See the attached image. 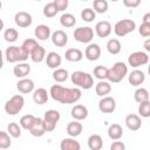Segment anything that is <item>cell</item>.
Instances as JSON below:
<instances>
[{
    "instance_id": "obj_1",
    "label": "cell",
    "mask_w": 150,
    "mask_h": 150,
    "mask_svg": "<svg viewBox=\"0 0 150 150\" xmlns=\"http://www.w3.org/2000/svg\"><path fill=\"white\" fill-rule=\"evenodd\" d=\"M49 95L54 101L61 104H73L81 98L82 93L79 88H67L60 84H53L49 89Z\"/></svg>"
},
{
    "instance_id": "obj_2",
    "label": "cell",
    "mask_w": 150,
    "mask_h": 150,
    "mask_svg": "<svg viewBox=\"0 0 150 150\" xmlns=\"http://www.w3.org/2000/svg\"><path fill=\"white\" fill-rule=\"evenodd\" d=\"M128 74V66L124 62H116L111 68H108L107 80L110 83H118L121 82Z\"/></svg>"
},
{
    "instance_id": "obj_3",
    "label": "cell",
    "mask_w": 150,
    "mask_h": 150,
    "mask_svg": "<svg viewBox=\"0 0 150 150\" xmlns=\"http://www.w3.org/2000/svg\"><path fill=\"white\" fill-rule=\"evenodd\" d=\"M71 83L82 89H90L94 86V79L89 73L76 70L70 75Z\"/></svg>"
},
{
    "instance_id": "obj_4",
    "label": "cell",
    "mask_w": 150,
    "mask_h": 150,
    "mask_svg": "<svg viewBox=\"0 0 150 150\" xmlns=\"http://www.w3.org/2000/svg\"><path fill=\"white\" fill-rule=\"evenodd\" d=\"M23 104H25L23 96L20 94H16V95H13L8 101H6L4 108L6 114H8L9 116H15L22 110Z\"/></svg>"
},
{
    "instance_id": "obj_5",
    "label": "cell",
    "mask_w": 150,
    "mask_h": 150,
    "mask_svg": "<svg viewBox=\"0 0 150 150\" xmlns=\"http://www.w3.org/2000/svg\"><path fill=\"white\" fill-rule=\"evenodd\" d=\"M136 28V23L131 19H122L117 21L114 26V32L117 36H125L129 33H132Z\"/></svg>"
},
{
    "instance_id": "obj_6",
    "label": "cell",
    "mask_w": 150,
    "mask_h": 150,
    "mask_svg": "<svg viewBox=\"0 0 150 150\" xmlns=\"http://www.w3.org/2000/svg\"><path fill=\"white\" fill-rule=\"evenodd\" d=\"M6 60L9 63H16V62H23L28 59V56L22 52L21 47L19 46H9L7 47L5 52Z\"/></svg>"
},
{
    "instance_id": "obj_7",
    "label": "cell",
    "mask_w": 150,
    "mask_h": 150,
    "mask_svg": "<svg viewBox=\"0 0 150 150\" xmlns=\"http://www.w3.org/2000/svg\"><path fill=\"white\" fill-rule=\"evenodd\" d=\"M61 118V115L57 110L55 109H49L45 112V116L42 118L43 121V124H45V129H46V132H49V131H53L55 128H56V124L57 122L60 121Z\"/></svg>"
},
{
    "instance_id": "obj_8",
    "label": "cell",
    "mask_w": 150,
    "mask_h": 150,
    "mask_svg": "<svg viewBox=\"0 0 150 150\" xmlns=\"http://www.w3.org/2000/svg\"><path fill=\"white\" fill-rule=\"evenodd\" d=\"M74 39L80 43H89L94 38V29L91 27H79L73 33Z\"/></svg>"
},
{
    "instance_id": "obj_9",
    "label": "cell",
    "mask_w": 150,
    "mask_h": 150,
    "mask_svg": "<svg viewBox=\"0 0 150 150\" xmlns=\"http://www.w3.org/2000/svg\"><path fill=\"white\" fill-rule=\"evenodd\" d=\"M149 62V55L145 52H134L128 57V63L132 68H137L141 66H144Z\"/></svg>"
},
{
    "instance_id": "obj_10",
    "label": "cell",
    "mask_w": 150,
    "mask_h": 150,
    "mask_svg": "<svg viewBox=\"0 0 150 150\" xmlns=\"http://www.w3.org/2000/svg\"><path fill=\"white\" fill-rule=\"evenodd\" d=\"M98 109L103 114H111L116 109V101L111 96H103L98 102Z\"/></svg>"
},
{
    "instance_id": "obj_11",
    "label": "cell",
    "mask_w": 150,
    "mask_h": 150,
    "mask_svg": "<svg viewBox=\"0 0 150 150\" xmlns=\"http://www.w3.org/2000/svg\"><path fill=\"white\" fill-rule=\"evenodd\" d=\"M14 21H15V23H16L18 27L26 28V27H29L32 25L33 18H32V15L28 12L21 11V12H18L14 15Z\"/></svg>"
},
{
    "instance_id": "obj_12",
    "label": "cell",
    "mask_w": 150,
    "mask_h": 150,
    "mask_svg": "<svg viewBox=\"0 0 150 150\" xmlns=\"http://www.w3.org/2000/svg\"><path fill=\"white\" fill-rule=\"evenodd\" d=\"M112 30V27H111V23L107 20H102V21H98L96 25H95V33L98 38H107L110 35Z\"/></svg>"
},
{
    "instance_id": "obj_13",
    "label": "cell",
    "mask_w": 150,
    "mask_h": 150,
    "mask_svg": "<svg viewBox=\"0 0 150 150\" xmlns=\"http://www.w3.org/2000/svg\"><path fill=\"white\" fill-rule=\"evenodd\" d=\"M84 56L89 61H96L101 56V47L97 43H89L86 47Z\"/></svg>"
},
{
    "instance_id": "obj_14",
    "label": "cell",
    "mask_w": 150,
    "mask_h": 150,
    "mask_svg": "<svg viewBox=\"0 0 150 150\" xmlns=\"http://www.w3.org/2000/svg\"><path fill=\"white\" fill-rule=\"evenodd\" d=\"M28 131L34 136V137H41L46 134V129H45V124L42 118L40 117H35L34 122L32 123L30 128L28 129Z\"/></svg>"
},
{
    "instance_id": "obj_15",
    "label": "cell",
    "mask_w": 150,
    "mask_h": 150,
    "mask_svg": "<svg viewBox=\"0 0 150 150\" xmlns=\"http://www.w3.org/2000/svg\"><path fill=\"white\" fill-rule=\"evenodd\" d=\"M50 39L53 45H55L56 47H64L68 43V35L66 34V32L57 29L54 33L50 34Z\"/></svg>"
},
{
    "instance_id": "obj_16",
    "label": "cell",
    "mask_w": 150,
    "mask_h": 150,
    "mask_svg": "<svg viewBox=\"0 0 150 150\" xmlns=\"http://www.w3.org/2000/svg\"><path fill=\"white\" fill-rule=\"evenodd\" d=\"M128 81L131 86L138 87L145 81V74L139 69H135L128 75Z\"/></svg>"
},
{
    "instance_id": "obj_17",
    "label": "cell",
    "mask_w": 150,
    "mask_h": 150,
    "mask_svg": "<svg viewBox=\"0 0 150 150\" xmlns=\"http://www.w3.org/2000/svg\"><path fill=\"white\" fill-rule=\"evenodd\" d=\"M16 89L21 94H28L34 90V81L27 77H22L16 83Z\"/></svg>"
},
{
    "instance_id": "obj_18",
    "label": "cell",
    "mask_w": 150,
    "mask_h": 150,
    "mask_svg": "<svg viewBox=\"0 0 150 150\" xmlns=\"http://www.w3.org/2000/svg\"><path fill=\"white\" fill-rule=\"evenodd\" d=\"M70 115L76 121H83L88 116V109L83 104H75L70 110Z\"/></svg>"
},
{
    "instance_id": "obj_19",
    "label": "cell",
    "mask_w": 150,
    "mask_h": 150,
    "mask_svg": "<svg viewBox=\"0 0 150 150\" xmlns=\"http://www.w3.org/2000/svg\"><path fill=\"white\" fill-rule=\"evenodd\" d=\"M45 60H46L47 66H48L49 68H52V69L59 68V67L61 66V62H62L61 55H60L59 53H56V52H49V53L46 55Z\"/></svg>"
},
{
    "instance_id": "obj_20",
    "label": "cell",
    "mask_w": 150,
    "mask_h": 150,
    "mask_svg": "<svg viewBox=\"0 0 150 150\" xmlns=\"http://www.w3.org/2000/svg\"><path fill=\"white\" fill-rule=\"evenodd\" d=\"M124 122H125L127 128L130 129V130H132V131H136V130H138L142 127V120L136 114H129V115H127Z\"/></svg>"
},
{
    "instance_id": "obj_21",
    "label": "cell",
    "mask_w": 150,
    "mask_h": 150,
    "mask_svg": "<svg viewBox=\"0 0 150 150\" xmlns=\"http://www.w3.org/2000/svg\"><path fill=\"white\" fill-rule=\"evenodd\" d=\"M50 34H52L50 28L47 25H39L34 29V35L40 41H46L47 39L50 38Z\"/></svg>"
},
{
    "instance_id": "obj_22",
    "label": "cell",
    "mask_w": 150,
    "mask_h": 150,
    "mask_svg": "<svg viewBox=\"0 0 150 150\" xmlns=\"http://www.w3.org/2000/svg\"><path fill=\"white\" fill-rule=\"evenodd\" d=\"M30 73V66L28 63H26L25 61L23 62H19L16 66H14L13 68V74L14 76H16L18 79H22V77H26L28 74Z\"/></svg>"
},
{
    "instance_id": "obj_23",
    "label": "cell",
    "mask_w": 150,
    "mask_h": 150,
    "mask_svg": "<svg viewBox=\"0 0 150 150\" xmlns=\"http://www.w3.org/2000/svg\"><path fill=\"white\" fill-rule=\"evenodd\" d=\"M48 97H49V93L45 88H38L33 90V101L36 104H40V105L45 104L48 101Z\"/></svg>"
},
{
    "instance_id": "obj_24",
    "label": "cell",
    "mask_w": 150,
    "mask_h": 150,
    "mask_svg": "<svg viewBox=\"0 0 150 150\" xmlns=\"http://www.w3.org/2000/svg\"><path fill=\"white\" fill-rule=\"evenodd\" d=\"M83 130V125L79 122V121H73V122H69L67 124V128H66V131L67 134L70 136V137H77L81 135Z\"/></svg>"
},
{
    "instance_id": "obj_25",
    "label": "cell",
    "mask_w": 150,
    "mask_h": 150,
    "mask_svg": "<svg viewBox=\"0 0 150 150\" xmlns=\"http://www.w3.org/2000/svg\"><path fill=\"white\" fill-rule=\"evenodd\" d=\"M110 91H111V84H110L109 81L100 80V82L95 86V93L100 97H103V96L108 95Z\"/></svg>"
},
{
    "instance_id": "obj_26",
    "label": "cell",
    "mask_w": 150,
    "mask_h": 150,
    "mask_svg": "<svg viewBox=\"0 0 150 150\" xmlns=\"http://www.w3.org/2000/svg\"><path fill=\"white\" fill-rule=\"evenodd\" d=\"M64 57L69 62H79L83 59V53L79 48H69L66 50Z\"/></svg>"
},
{
    "instance_id": "obj_27",
    "label": "cell",
    "mask_w": 150,
    "mask_h": 150,
    "mask_svg": "<svg viewBox=\"0 0 150 150\" xmlns=\"http://www.w3.org/2000/svg\"><path fill=\"white\" fill-rule=\"evenodd\" d=\"M29 57L32 59L33 62H36V63H40L45 60L46 57V49L41 46V45H38L33 50L32 53L29 54Z\"/></svg>"
},
{
    "instance_id": "obj_28",
    "label": "cell",
    "mask_w": 150,
    "mask_h": 150,
    "mask_svg": "<svg viewBox=\"0 0 150 150\" xmlns=\"http://www.w3.org/2000/svg\"><path fill=\"white\" fill-rule=\"evenodd\" d=\"M60 149L61 150H80L81 145L77 141H75L74 137H68V138H63L61 141Z\"/></svg>"
},
{
    "instance_id": "obj_29",
    "label": "cell",
    "mask_w": 150,
    "mask_h": 150,
    "mask_svg": "<svg viewBox=\"0 0 150 150\" xmlns=\"http://www.w3.org/2000/svg\"><path fill=\"white\" fill-rule=\"evenodd\" d=\"M108 136L110 139L112 141H116V139H120L122 136H123V129L122 127L118 124V123H112L109 125L108 128Z\"/></svg>"
},
{
    "instance_id": "obj_30",
    "label": "cell",
    "mask_w": 150,
    "mask_h": 150,
    "mask_svg": "<svg viewBox=\"0 0 150 150\" xmlns=\"http://www.w3.org/2000/svg\"><path fill=\"white\" fill-rule=\"evenodd\" d=\"M103 146L102 137L97 134H93L88 138V148L90 150H101Z\"/></svg>"
},
{
    "instance_id": "obj_31",
    "label": "cell",
    "mask_w": 150,
    "mask_h": 150,
    "mask_svg": "<svg viewBox=\"0 0 150 150\" xmlns=\"http://www.w3.org/2000/svg\"><path fill=\"white\" fill-rule=\"evenodd\" d=\"M60 23L66 28H71L76 23V19L71 13H63L60 18Z\"/></svg>"
},
{
    "instance_id": "obj_32",
    "label": "cell",
    "mask_w": 150,
    "mask_h": 150,
    "mask_svg": "<svg viewBox=\"0 0 150 150\" xmlns=\"http://www.w3.org/2000/svg\"><path fill=\"white\" fill-rule=\"evenodd\" d=\"M122 49V46H121V42L118 39H110L108 42H107V50L112 54V55H116L121 52Z\"/></svg>"
},
{
    "instance_id": "obj_33",
    "label": "cell",
    "mask_w": 150,
    "mask_h": 150,
    "mask_svg": "<svg viewBox=\"0 0 150 150\" xmlns=\"http://www.w3.org/2000/svg\"><path fill=\"white\" fill-rule=\"evenodd\" d=\"M38 45H39V43L36 42L35 39H26V40L22 42V45H21L20 47H21L22 52L29 57V54L32 53V50H33Z\"/></svg>"
},
{
    "instance_id": "obj_34",
    "label": "cell",
    "mask_w": 150,
    "mask_h": 150,
    "mask_svg": "<svg viewBox=\"0 0 150 150\" xmlns=\"http://www.w3.org/2000/svg\"><path fill=\"white\" fill-rule=\"evenodd\" d=\"M68 76H69V73H68V70L64 69V68H56V69L53 71V79H54L56 82H59V83L64 82V81L68 79Z\"/></svg>"
},
{
    "instance_id": "obj_35",
    "label": "cell",
    "mask_w": 150,
    "mask_h": 150,
    "mask_svg": "<svg viewBox=\"0 0 150 150\" xmlns=\"http://www.w3.org/2000/svg\"><path fill=\"white\" fill-rule=\"evenodd\" d=\"M134 100L137 102V103H141V102H144V101H148L149 100V91L145 89V88H137L134 93Z\"/></svg>"
},
{
    "instance_id": "obj_36",
    "label": "cell",
    "mask_w": 150,
    "mask_h": 150,
    "mask_svg": "<svg viewBox=\"0 0 150 150\" xmlns=\"http://www.w3.org/2000/svg\"><path fill=\"white\" fill-rule=\"evenodd\" d=\"M93 8L95 13L103 14L108 11V1L107 0H94L93 1Z\"/></svg>"
},
{
    "instance_id": "obj_37",
    "label": "cell",
    "mask_w": 150,
    "mask_h": 150,
    "mask_svg": "<svg viewBox=\"0 0 150 150\" xmlns=\"http://www.w3.org/2000/svg\"><path fill=\"white\" fill-rule=\"evenodd\" d=\"M4 38L7 42L9 43H13L18 40L19 38V32L15 29V28H7L5 32H4Z\"/></svg>"
},
{
    "instance_id": "obj_38",
    "label": "cell",
    "mask_w": 150,
    "mask_h": 150,
    "mask_svg": "<svg viewBox=\"0 0 150 150\" xmlns=\"http://www.w3.org/2000/svg\"><path fill=\"white\" fill-rule=\"evenodd\" d=\"M7 132L11 135V137L18 138V137L21 136V125H19L15 122H11L7 125Z\"/></svg>"
},
{
    "instance_id": "obj_39",
    "label": "cell",
    "mask_w": 150,
    "mask_h": 150,
    "mask_svg": "<svg viewBox=\"0 0 150 150\" xmlns=\"http://www.w3.org/2000/svg\"><path fill=\"white\" fill-rule=\"evenodd\" d=\"M93 74L96 79L98 80H107V75H108V68L100 64V66H96L93 70Z\"/></svg>"
},
{
    "instance_id": "obj_40",
    "label": "cell",
    "mask_w": 150,
    "mask_h": 150,
    "mask_svg": "<svg viewBox=\"0 0 150 150\" xmlns=\"http://www.w3.org/2000/svg\"><path fill=\"white\" fill-rule=\"evenodd\" d=\"M59 13L56 6L54 5V2H48L47 5H45L43 7V15L46 18H54L56 14Z\"/></svg>"
},
{
    "instance_id": "obj_41",
    "label": "cell",
    "mask_w": 150,
    "mask_h": 150,
    "mask_svg": "<svg viewBox=\"0 0 150 150\" xmlns=\"http://www.w3.org/2000/svg\"><path fill=\"white\" fill-rule=\"evenodd\" d=\"M12 145L11 135L6 131H0V149H8Z\"/></svg>"
},
{
    "instance_id": "obj_42",
    "label": "cell",
    "mask_w": 150,
    "mask_h": 150,
    "mask_svg": "<svg viewBox=\"0 0 150 150\" xmlns=\"http://www.w3.org/2000/svg\"><path fill=\"white\" fill-rule=\"evenodd\" d=\"M95 18H96V13H95L94 9H91V8H84V9H82V12H81V19L83 21L91 22V21H94Z\"/></svg>"
},
{
    "instance_id": "obj_43",
    "label": "cell",
    "mask_w": 150,
    "mask_h": 150,
    "mask_svg": "<svg viewBox=\"0 0 150 150\" xmlns=\"http://www.w3.org/2000/svg\"><path fill=\"white\" fill-rule=\"evenodd\" d=\"M34 120H35V116H33V115H30V114H27V115H23V116L20 118V122H19V123H20L21 128L28 130V129L30 128L32 123L34 122Z\"/></svg>"
},
{
    "instance_id": "obj_44",
    "label": "cell",
    "mask_w": 150,
    "mask_h": 150,
    "mask_svg": "<svg viewBox=\"0 0 150 150\" xmlns=\"http://www.w3.org/2000/svg\"><path fill=\"white\" fill-rule=\"evenodd\" d=\"M138 114L142 117H145V118L150 116V102H149V100L139 103V105H138Z\"/></svg>"
},
{
    "instance_id": "obj_45",
    "label": "cell",
    "mask_w": 150,
    "mask_h": 150,
    "mask_svg": "<svg viewBox=\"0 0 150 150\" xmlns=\"http://www.w3.org/2000/svg\"><path fill=\"white\" fill-rule=\"evenodd\" d=\"M138 32L139 34L143 36V38H148L150 36V23H144L142 22L139 28H138Z\"/></svg>"
},
{
    "instance_id": "obj_46",
    "label": "cell",
    "mask_w": 150,
    "mask_h": 150,
    "mask_svg": "<svg viewBox=\"0 0 150 150\" xmlns=\"http://www.w3.org/2000/svg\"><path fill=\"white\" fill-rule=\"evenodd\" d=\"M53 2L56 6V8H57L59 12L66 11L68 8V5H69V0H54Z\"/></svg>"
},
{
    "instance_id": "obj_47",
    "label": "cell",
    "mask_w": 150,
    "mask_h": 150,
    "mask_svg": "<svg viewBox=\"0 0 150 150\" xmlns=\"http://www.w3.org/2000/svg\"><path fill=\"white\" fill-rule=\"evenodd\" d=\"M123 5L128 8H136L141 5V0H122Z\"/></svg>"
},
{
    "instance_id": "obj_48",
    "label": "cell",
    "mask_w": 150,
    "mask_h": 150,
    "mask_svg": "<svg viewBox=\"0 0 150 150\" xmlns=\"http://www.w3.org/2000/svg\"><path fill=\"white\" fill-rule=\"evenodd\" d=\"M125 149V144L118 139H116L111 145H110V150H124Z\"/></svg>"
},
{
    "instance_id": "obj_49",
    "label": "cell",
    "mask_w": 150,
    "mask_h": 150,
    "mask_svg": "<svg viewBox=\"0 0 150 150\" xmlns=\"http://www.w3.org/2000/svg\"><path fill=\"white\" fill-rule=\"evenodd\" d=\"M142 22H144V23H150V13H145V14H144Z\"/></svg>"
},
{
    "instance_id": "obj_50",
    "label": "cell",
    "mask_w": 150,
    "mask_h": 150,
    "mask_svg": "<svg viewBox=\"0 0 150 150\" xmlns=\"http://www.w3.org/2000/svg\"><path fill=\"white\" fill-rule=\"evenodd\" d=\"M144 48L146 52H150V39H146L144 42Z\"/></svg>"
},
{
    "instance_id": "obj_51",
    "label": "cell",
    "mask_w": 150,
    "mask_h": 150,
    "mask_svg": "<svg viewBox=\"0 0 150 150\" xmlns=\"http://www.w3.org/2000/svg\"><path fill=\"white\" fill-rule=\"evenodd\" d=\"M4 66V55H2V50L0 49V69L2 68Z\"/></svg>"
},
{
    "instance_id": "obj_52",
    "label": "cell",
    "mask_w": 150,
    "mask_h": 150,
    "mask_svg": "<svg viewBox=\"0 0 150 150\" xmlns=\"http://www.w3.org/2000/svg\"><path fill=\"white\" fill-rule=\"evenodd\" d=\"M2 29H4V21L0 19V32H1Z\"/></svg>"
},
{
    "instance_id": "obj_53",
    "label": "cell",
    "mask_w": 150,
    "mask_h": 150,
    "mask_svg": "<svg viewBox=\"0 0 150 150\" xmlns=\"http://www.w3.org/2000/svg\"><path fill=\"white\" fill-rule=\"evenodd\" d=\"M1 7H2V4H1V0H0V11H1Z\"/></svg>"
},
{
    "instance_id": "obj_54",
    "label": "cell",
    "mask_w": 150,
    "mask_h": 150,
    "mask_svg": "<svg viewBox=\"0 0 150 150\" xmlns=\"http://www.w3.org/2000/svg\"><path fill=\"white\" fill-rule=\"evenodd\" d=\"M110 1H114V2H116V1H118V0H110Z\"/></svg>"
},
{
    "instance_id": "obj_55",
    "label": "cell",
    "mask_w": 150,
    "mask_h": 150,
    "mask_svg": "<svg viewBox=\"0 0 150 150\" xmlns=\"http://www.w3.org/2000/svg\"><path fill=\"white\" fill-rule=\"evenodd\" d=\"M34 1H41V0H34Z\"/></svg>"
},
{
    "instance_id": "obj_56",
    "label": "cell",
    "mask_w": 150,
    "mask_h": 150,
    "mask_svg": "<svg viewBox=\"0 0 150 150\" xmlns=\"http://www.w3.org/2000/svg\"><path fill=\"white\" fill-rule=\"evenodd\" d=\"M82 1H88V0H82Z\"/></svg>"
}]
</instances>
